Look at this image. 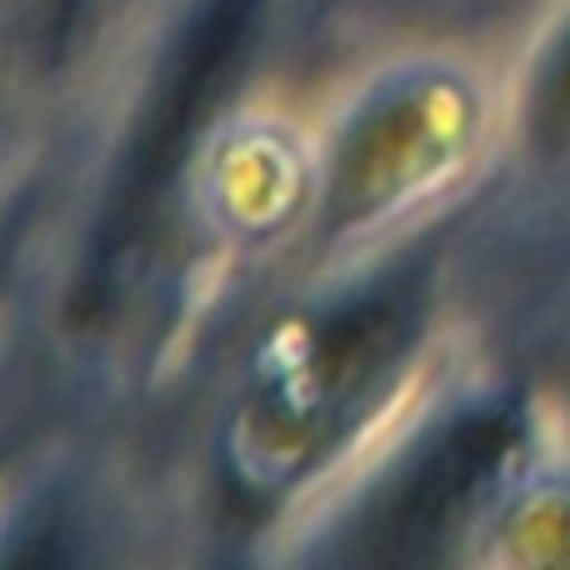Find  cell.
Segmentation results:
<instances>
[{"label": "cell", "instance_id": "1", "mask_svg": "<svg viewBox=\"0 0 570 570\" xmlns=\"http://www.w3.org/2000/svg\"><path fill=\"white\" fill-rule=\"evenodd\" d=\"M405 341H411L405 295H365L325 315L250 391L236 425L240 471L250 481L295 475L381 385V375L401 365Z\"/></svg>", "mask_w": 570, "mask_h": 570}, {"label": "cell", "instance_id": "2", "mask_svg": "<svg viewBox=\"0 0 570 570\" xmlns=\"http://www.w3.org/2000/svg\"><path fill=\"white\" fill-rule=\"evenodd\" d=\"M475 130V90L451 70H425L375 90L331 156L325 220L355 230L395 216L471 156Z\"/></svg>", "mask_w": 570, "mask_h": 570}, {"label": "cell", "instance_id": "3", "mask_svg": "<svg viewBox=\"0 0 570 570\" xmlns=\"http://www.w3.org/2000/svg\"><path fill=\"white\" fill-rule=\"evenodd\" d=\"M250 6L256 0H206L200 20L180 36L176 56L160 70V96L150 100V116L140 120V136L130 146L120 180L106 200V220H100V240L90 250V271L96 285L110 281L116 261L136 246L146 220L166 200L170 180H176L186 150L196 146V130L210 120L220 100V86L230 80L250 30Z\"/></svg>", "mask_w": 570, "mask_h": 570}, {"label": "cell", "instance_id": "4", "mask_svg": "<svg viewBox=\"0 0 570 570\" xmlns=\"http://www.w3.org/2000/svg\"><path fill=\"white\" fill-rule=\"evenodd\" d=\"M521 455V415L511 405H481L451 421L415 461L401 465L385 495L371 505L365 535L375 556L411 561L431 556L445 535L465 531L495 501Z\"/></svg>", "mask_w": 570, "mask_h": 570}, {"label": "cell", "instance_id": "5", "mask_svg": "<svg viewBox=\"0 0 570 570\" xmlns=\"http://www.w3.org/2000/svg\"><path fill=\"white\" fill-rule=\"evenodd\" d=\"M525 136L541 150H570V16L561 20L525 80Z\"/></svg>", "mask_w": 570, "mask_h": 570}, {"label": "cell", "instance_id": "6", "mask_svg": "<svg viewBox=\"0 0 570 570\" xmlns=\"http://www.w3.org/2000/svg\"><path fill=\"white\" fill-rule=\"evenodd\" d=\"M0 261H6V256H0Z\"/></svg>", "mask_w": 570, "mask_h": 570}]
</instances>
